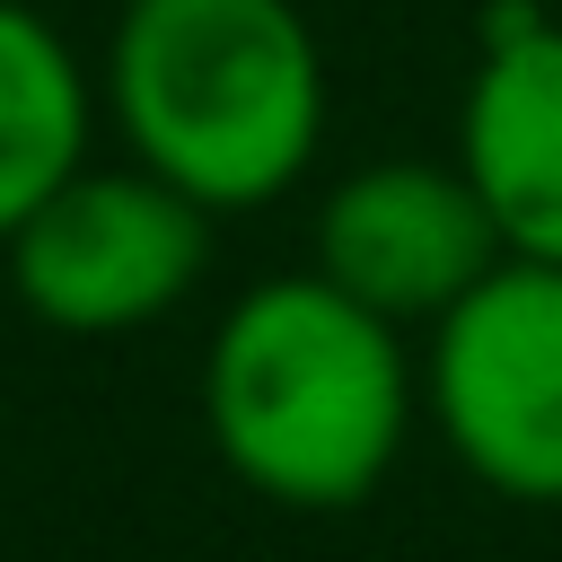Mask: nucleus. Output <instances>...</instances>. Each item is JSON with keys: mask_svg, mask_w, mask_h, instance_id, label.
Instances as JSON below:
<instances>
[{"mask_svg": "<svg viewBox=\"0 0 562 562\" xmlns=\"http://www.w3.org/2000/svg\"><path fill=\"white\" fill-rule=\"evenodd\" d=\"M0 263H9V299L44 334L105 342L176 316L202 290L211 211L132 158L123 167L88 158L61 193H44V211L0 246Z\"/></svg>", "mask_w": 562, "mask_h": 562, "instance_id": "nucleus-4", "label": "nucleus"}, {"mask_svg": "<svg viewBox=\"0 0 562 562\" xmlns=\"http://www.w3.org/2000/svg\"><path fill=\"white\" fill-rule=\"evenodd\" d=\"M123 158L220 211L281 202L325 140V53L299 0H123L105 44Z\"/></svg>", "mask_w": 562, "mask_h": 562, "instance_id": "nucleus-2", "label": "nucleus"}, {"mask_svg": "<svg viewBox=\"0 0 562 562\" xmlns=\"http://www.w3.org/2000/svg\"><path fill=\"white\" fill-rule=\"evenodd\" d=\"M422 422V360L404 325L342 299L316 263L237 290L202 342L211 457L272 509L369 501Z\"/></svg>", "mask_w": 562, "mask_h": 562, "instance_id": "nucleus-1", "label": "nucleus"}, {"mask_svg": "<svg viewBox=\"0 0 562 562\" xmlns=\"http://www.w3.org/2000/svg\"><path fill=\"white\" fill-rule=\"evenodd\" d=\"M457 167L527 263H562V18L501 9L457 105Z\"/></svg>", "mask_w": 562, "mask_h": 562, "instance_id": "nucleus-6", "label": "nucleus"}, {"mask_svg": "<svg viewBox=\"0 0 562 562\" xmlns=\"http://www.w3.org/2000/svg\"><path fill=\"white\" fill-rule=\"evenodd\" d=\"M97 140V79L61 44L53 18L0 0V246L88 167Z\"/></svg>", "mask_w": 562, "mask_h": 562, "instance_id": "nucleus-7", "label": "nucleus"}, {"mask_svg": "<svg viewBox=\"0 0 562 562\" xmlns=\"http://www.w3.org/2000/svg\"><path fill=\"white\" fill-rule=\"evenodd\" d=\"M492 263H509L457 158H369L316 202V272L386 325H439Z\"/></svg>", "mask_w": 562, "mask_h": 562, "instance_id": "nucleus-5", "label": "nucleus"}, {"mask_svg": "<svg viewBox=\"0 0 562 562\" xmlns=\"http://www.w3.org/2000/svg\"><path fill=\"white\" fill-rule=\"evenodd\" d=\"M422 422L518 509H562V263H492L422 325Z\"/></svg>", "mask_w": 562, "mask_h": 562, "instance_id": "nucleus-3", "label": "nucleus"}]
</instances>
